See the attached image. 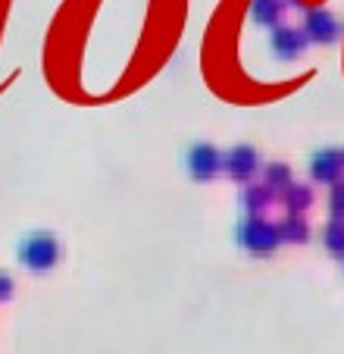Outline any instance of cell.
I'll list each match as a JSON object with an SVG mask.
<instances>
[{
  "label": "cell",
  "mask_w": 344,
  "mask_h": 354,
  "mask_svg": "<svg viewBox=\"0 0 344 354\" xmlns=\"http://www.w3.org/2000/svg\"><path fill=\"white\" fill-rule=\"evenodd\" d=\"M57 257H60V245L47 232L26 235L19 245V261L26 263L28 270H50L53 263H57Z\"/></svg>",
  "instance_id": "cell-1"
},
{
  "label": "cell",
  "mask_w": 344,
  "mask_h": 354,
  "mask_svg": "<svg viewBox=\"0 0 344 354\" xmlns=\"http://www.w3.org/2000/svg\"><path fill=\"white\" fill-rule=\"evenodd\" d=\"M238 239L245 248H251L254 254H269L278 241V226H269V223H263V220H247L245 226H241Z\"/></svg>",
  "instance_id": "cell-2"
},
{
  "label": "cell",
  "mask_w": 344,
  "mask_h": 354,
  "mask_svg": "<svg viewBox=\"0 0 344 354\" xmlns=\"http://www.w3.org/2000/svg\"><path fill=\"white\" fill-rule=\"evenodd\" d=\"M222 167V154L210 145H194L188 151V169H191L198 179H213Z\"/></svg>",
  "instance_id": "cell-3"
},
{
  "label": "cell",
  "mask_w": 344,
  "mask_h": 354,
  "mask_svg": "<svg viewBox=\"0 0 344 354\" xmlns=\"http://www.w3.org/2000/svg\"><path fill=\"white\" fill-rule=\"evenodd\" d=\"M310 173L316 182H338L344 176V154L341 151H319L310 160Z\"/></svg>",
  "instance_id": "cell-4"
},
{
  "label": "cell",
  "mask_w": 344,
  "mask_h": 354,
  "mask_svg": "<svg viewBox=\"0 0 344 354\" xmlns=\"http://www.w3.org/2000/svg\"><path fill=\"white\" fill-rule=\"evenodd\" d=\"M304 28L313 41H319V44H332V41L338 38V32H341V26L335 22V16L325 13V10H313V13L307 16Z\"/></svg>",
  "instance_id": "cell-5"
},
{
  "label": "cell",
  "mask_w": 344,
  "mask_h": 354,
  "mask_svg": "<svg viewBox=\"0 0 344 354\" xmlns=\"http://www.w3.org/2000/svg\"><path fill=\"white\" fill-rule=\"evenodd\" d=\"M272 50H276L282 60H292L304 50V35L298 28H276L272 32Z\"/></svg>",
  "instance_id": "cell-6"
},
{
  "label": "cell",
  "mask_w": 344,
  "mask_h": 354,
  "mask_svg": "<svg viewBox=\"0 0 344 354\" xmlns=\"http://www.w3.org/2000/svg\"><path fill=\"white\" fill-rule=\"evenodd\" d=\"M222 167L229 169V176H235V179H247V176H254V169H257V151H251V147H235L232 154L222 160Z\"/></svg>",
  "instance_id": "cell-7"
},
{
  "label": "cell",
  "mask_w": 344,
  "mask_h": 354,
  "mask_svg": "<svg viewBox=\"0 0 344 354\" xmlns=\"http://www.w3.org/2000/svg\"><path fill=\"white\" fill-rule=\"evenodd\" d=\"M307 235H310L307 223L300 220V216H294V214L278 226V239H285V241H307Z\"/></svg>",
  "instance_id": "cell-8"
},
{
  "label": "cell",
  "mask_w": 344,
  "mask_h": 354,
  "mask_svg": "<svg viewBox=\"0 0 344 354\" xmlns=\"http://www.w3.org/2000/svg\"><path fill=\"white\" fill-rule=\"evenodd\" d=\"M285 204H288V210H292V214L307 210V207H310V188H307V185H288V192H285Z\"/></svg>",
  "instance_id": "cell-9"
},
{
  "label": "cell",
  "mask_w": 344,
  "mask_h": 354,
  "mask_svg": "<svg viewBox=\"0 0 344 354\" xmlns=\"http://www.w3.org/2000/svg\"><path fill=\"white\" fill-rule=\"evenodd\" d=\"M278 10H282L278 0H257V3H254V19L263 22V26H269V22L278 19Z\"/></svg>",
  "instance_id": "cell-10"
},
{
  "label": "cell",
  "mask_w": 344,
  "mask_h": 354,
  "mask_svg": "<svg viewBox=\"0 0 344 354\" xmlns=\"http://www.w3.org/2000/svg\"><path fill=\"white\" fill-rule=\"evenodd\" d=\"M266 185L269 188H288L292 185V169L285 167V163H269V169H266Z\"/></svg>",
  "instance_id": "cell-11"
},
{
  "label": "cell",
  "mask_w": 344,
  "mask_h": 354,
  "mask_svg": "<svg viewBox=\"0 0 344 354\" xmlns=\"http://www.w3.org/2000/svg\"><path fill=\"white\" fill-rule=\"evenodd\" d=\"M323 239H325V248H329L332 254H344V226L338 220L332 223L329 229H325Z\"/></svg>",
  "instance_id": "cell-12"
},
{
  "label": "cell",
  "mask_w": 344,
  "mask_h": 354,
  "mask_svg": "<svg viewBox=\"0 0 344 354\" xmlns=\"http://www.w3.org/2000/svg\"><path fill=\"white\" fill-rule=\"evenodd\" d=\"M266 198H269V188H247L245 192V204L251 210H260L266 204Z\"/></svg>",
  "instance_id": "cell-13"
},
{
  "label": "cell",
  "mask_w": 344,
  "mask_h": 354,
  "mask_svg": "<svg viewBox=\"0 0 344 354\" xmlns=\"http://www.w3.org/2000/svg\"><path fill=\"white\" fill-rule=\"evenodd\" d=\"M332 214L344 220V182H338L335 192H332Z\"/></svg>",
  "instance_id": "cell-14"
},
{
  "label": "cell",
  "mask_w": 344,
  "mask_h": 354,
  "mask_svg": "<svg viewBox=\"0 0 344 354\" xmlns=\"http://www.w3.org/2000/svg\"><path fill=\"white\" fill-rule=\"evenodd\" d=\"M13 292V286H10V279H7V273H0V301L7 298V295Z\"/></svg>",
  "instance_id": "cell-15"
}]
</instances>
